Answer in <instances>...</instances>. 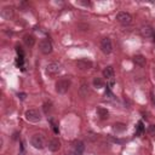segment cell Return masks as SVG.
<instances>
[{
	"label": "cell",
	"mask_w": 155,
	"mask_h": 155,
	"mask_svg": "<svg viewBox=\"0 0 155 155\" xmlns=\"http://www.w3.org/2000/svg\"><path fill=\"white\" fill-rule=\"evenodd\" d=\"M47 147H48V150L50 151H58L59 149H61V142H59V139L58 138H52L50 142H48V144H47Z\"/></svg>",
	"instance_id": "cell-10"
},
{
	"label": "cell",
	"mask_w": 155,
	"mask_h": 155,
	"mask_svg": "<svg viewBox=\"0 0 155 155\" xmlns=\"http://www.w3.org/2000/svg\"><path fill=\"white\" fill-rule=\"evenodd\" d=\"M30 144H31L35 149H39V150L44 149L45 145H46L45 138H44V136L40 134V133H35V134L31 136V138H30Z\"/></svg>",
	"instance_id": "cell-2"
},
{
	"label": "cell",
	"mask_w": 155,
	"mask_h": 155,
	"mask_svg": "<svg viewBox=\"0 0 155 155\" xmlns=\"http://www.w3.org/2000/svg\"><path fill=\"white\" fill-rule=\"evenodd\" d=\"M16 52L18 53V57H23L24 56V52H23V50H22V47L21 46H16Z\"/></svg>",
	"instance_id": "cell-22"
},
{
	"label": "cell",
	"mask_w": 155,
	"mask_h": 155,
	"mask_svg": "<svg viewBox=\"0 0 155 155\" xmlns=\"http://www.w3.org/2000/svg\"><path fill=\"white\" fill-rule=\"evenodd\" d=\"M80 94L82 96V97H86L88 93H90V87H88V85L87 84H82L81 86H80Z\"/></svg>",
	"instance_id": "cell-17"
},
{
	"label": "cell",
	"mask_w": 155,
	"mask_h": 155,
	"mask_svg": "<svg viewBox=\"0 0 155 155\" xmlns=\"http://www.w3.org/2000/svg\"><path fill=\"white\" fill-rule=\"evenodd\" d=\"M133 62L136 65H139V67H144L145 65V57L142 56V54H136L133 57Z\"/></svg>",
	"instance_id": "cell-16"
},
{
	"label": "cell",
	"mask_w": 155,
	"mask_h": 155,
	"mask_svg": "<svg viewBox=\"0 0 155 155\" xmlns=\"http://www.w3.org/2000/svg\"><path fill=\"white\" fill-rule=\"evenodd\" d=\"M17 96H18L21 99H24V98H25V93H18Z\"/></svg>",
	"instance_id": "cell-26"
},
{
	"label": "cell",
	"mask_w": 155,
	"mask_h": 155,
	"mask_svg": "<svg viewBox=\"0 0 155 155\" xmlns=\"http://www.w3.org/2000/svg\"><path fill=\"white\" fill-rule=\"evenodd\" d=\"M97 114H98L101 120H107L109 117V111L103 107H98L97 108Z\"/></svg>",
	"instance_id": "cell-14"
},
{
	"label": "cell",
	"mask_w": 155,
	"mask_h": 155,
	"mask_svg": "<svg viewBox=\"0 0 155 155\" xmlns=\"http://www.w3.org/2000/svg\"><path fill=\"white\" fill-rule=\"evenodd\" d=\"M42 110H44L45 114H50V113L52 111V103H51V102H46V103H44V105H42Z\"/></svg>",
	"instance_id": "cell-19"
},
{
	"label": "cell",
	"mask_w": 155,
	"mask_h": 155,
	"mask_svg": "<svg viewBox=\"0 0 155 155\" xmlns=\"http://www.w3.org/2000/svg\"><path fill=\"white\" fill-rule=\"evenodd\" d=\"M93 86L97 87V88H102L104 86V84H103V81H102L101 78H94L93 79Z\"/></svg>",
	"instance_id": "cell-20"
},
{
	"label": "cell",
	"mask_w": 155,
	"mask_h": 155,
	"mask_svg": "<svg viewBox=\"0 0 155 155\" xmlns=\"http://www.w3.org/2000/svg\"><path fill=\"white\" fill-rule=\"evenodd\" d=\"M139 34H140L143 38H145V39H150V38L154 36L155 30L153 29V27L145 24V25H142V27L139 28Z\"/></svg>",
	"instance_id": "cell-7"
},
{
	"label": "cell",
	"mask_w": 155,
	"mask_h": 155,
	"mask_svg": "<svg viewBox=\"0 0 155 155\" xmlns=\"http://www.w3.org/2000/svg\"><path fill=\"white\" fill-rule=\"evenodd\" d=\"M61 69H62V65H61V63H58V62H51V63H48L47 67H46V71H47L48 74H51V75L58 74V73L61 71Z\"/></svg>",
	"instance_id": "cell-8"
},
{
	"label": "cell",
	"mask_w": 155,
	"mask_h": 155,
	"mask_svg": "<svg viewBox=\"0 0 155 155\" xmlns=\"http://www.w3.org/2000/svg\"><path fill=\"white\" fill-rule=\"evenodd\" d=\"M24 116H25V120L29 122H39L41 120L40 113L36 109H28L24 113Z\"/></svg>",
	"instance_id": "cell-3"
},
{
	"label": "cell",
	"mask_w": 155,
	"mask_h": 155,
	"mask_svg": "<svg viewBox=\"0 0 155 155\" xmlns=\"http://www.w3.org/2000/svg\"><path fill=\"white\" fill-rule=\"evenodd\" d=\"M39 48L41 51V53L44 54H50L52 52V44L48 39H42L39 42Z\"/></svg>",
	"instance_id": "cell-5"
},
{
	"label": "cell",
	"mask_w": 155,
	"mask_h": 155,
	"mask_svg": "<svg viewBox=\"0 0 155 155\" xmlns=\"http://www.w3.org/2000/svg\"><path fill=\"white\" fill-rule=\"evenodd\" d=\"M113 128L116 132H124L126 130V124H124V122H116V124H114Z\"/></svg>",
	"instance_id": "cell-18"
},
{
	"label": "cell",
	"mask_w": 155,
	"mask_h": 155,
	"mask_svg": "<svg viewBox=\"0 0 155 155\" xmlns=\"http://www.w3.org/2000/svg\"><path fill=\"white\" fill-rule=\"evenodd\" d=\"M85 150V144L81 142V140H75L73 143V151L76 154V155H81Z\"/></svg>",
	"instance_id": "cell-11"
},
{
	"label": "cell",
	"mask_w": 155,
	"mask_h": 155,
	"mask_svg": "<svg viewBox=\"0 0 155 155\" xmlns=\"http://www.w3.org/2000/svg\"><path fill=\"white\" fill-rule=\"evenodd\" d=\"M76 67L80 70H88L92 68V62L87 58H80L76 61Z\"/></svg>",
	"instance_id": "cell-9"
},
{
	"label": "cell",
	"mask_w": 155,
	"mask_h": 155,
	"mask_svg": "<svg viewBox=\"0 0 155 155\" xmlns=\"http://www.w3.org/2000/svg\"><path fill=\"white\" fill-rule=\"evenodd\" d=\"M103 76H104L107 80L113 79V76H114V68H113L111 65L105 67V68L103 69Z\"/></svg>",
	"instance_id": "cell-13"
},
{
	"label": "cell",
	"mask_w": 155,
	"mask_h": 155,
	"mask_svg": "<svg viewBox=\"0 0 155 155\" xmlns=\"http://www.w3.org/2000/svg\"><path fill=\"white\" fill-rule=\"evenodd\" d=\"M51 124H52V128H53V131H54V133H58L59 132V130H58V127H57V125L53 122V121H51Z\"/></svg>",
	"instance_id": "cell-25"
},
{
	"label": "cell",
	"mask_w": 155,
	"mask_h": 155,
	"mask_svg": "<svg viewBox=\"0 0 155 155\" xmlns=\"http://www.w3.org/2000/svg\"><path fill=\"white\" fill-rule=\"evenodd\" d=\"M142 131H143V122L140 121V122L138 124V130H137L136 134H139V133H142Z\"/></svg>",
	"instance_id": "cell-24"
},
{
	"label": "cell",
	"mask_w": 155,
	"mask_h": 155,
	"mask_svg": "<svg viewBox=\"0 0 155 155\" xmlns=\"http://www.w3.org/2000/svg\"><path fill=\"white\" fill-rule=\"evenodd\" d=\"M76 4H78V5H82V6H85V7L91 6V2H90V1H82V0H79Z\"/></svg>",
	"instance_id": "cell-23"
},
{
	"label": "cell",
	"mask_w": 155,
	"mask_h": 155,
	"mask_svg": "<svg viewBox=\"0 0 155 155\" xmlns=\"http://www.w3.org/2000/svg\"><path fill=\"white\" fill-rule=\"evenodd\" d=\"M148 133H149V136L155 137V125H150L148 127Z\"/></svg>",
	"instance_id": "cell-21"
},
{
	"label": "cell",
	"mask_w": 155,
	"mask_h": 155,
	"mask_svg": "<svg viewBox=\"0 0 155 155\" xmlns=\"http://www.w3.org/2000/svg\"><path fill=\"white\" fill-rule=\"evenodd\" d=\"M70 85H71V81H70L69 78H62L56 82V86H54L56 87V92L61 93V94H64L70 88Z\"/></svg>",
	"instance_id": "cell-1"
},
{
	"label": "cell",
	"mask_w": 155,
	"mask_h": 155,
	"mask_svg": "<svg viewBox=\"0 0 155 155\" xmlns=\"http://www.w3.org/2000/svg\"><path fill=\"white\" fill-rule=\"evenodd\" d=\"M116 21L122 25H130L132 23V16L128 12H119L116 15Z\"/></svg>",
	"instance_id": "cell-4"
},
{
	"label": "cell",
	"mask_w": 155,
	"mask_h": 155,
	"mask_svg": "<svg viewBox=\"0 0 155 155\" xmlns=\"http://www.w3.org/2000/svg\"><path fill=\"white\" fill-rule=\"evenodd\" d=\"M65 155H76V154H75V153H74V151L71 150V151H69V153H67Z\"/></svg>",
	"instance_id": "cell-27"
},
{
	"label": "cell",
	"mask_w": 155,
	"mask_h": 155,
	"mask_svg": "<svg viewBox=\"0 0 155 155\" xmlns=\"http://www.w3.org/2000/svg\"><path fill=\"white\" fill-rule=\"evenodd\" d=\"M23 41H24V44H25L27 46L31 47V46H34V44H35V38H34L33 35H30V34H25V35L23 36Z\"/></svg>",
	"instance_id": "cell-15"
},
{
	"label": "cell",
	"mask_w": 155,
	"mask_h": 155,
	"mask_svg": "<svg viewBox=\"0 0 155 155\" xmlns=\"http://www.w3.org/2000/svg\"><path fill=\"white\" fill-rule=\"evenodd\" d=\"M101 50L105 54L111 53V51H113V44H111V40L109 38H103L102 39V41H101Z\"/></svg>",
	"instance_id": "cell-6"
},
{
	"label": "cell",
	"mask_w": 155,
	"mask_h": 155,
	"mask_svg": "<svg viewBox=\"0 0 155 155\" xmlns=\"http://www.w3.org/2000/svg\"><path fill=\"white\" fill-rule=\"evenodd\" d=\"M1 16L5 19H10L13 17V7L12 6H5L1 10Z\"/></svg>",
	"instance_id": "cell-12"
}]
</instances>
